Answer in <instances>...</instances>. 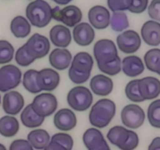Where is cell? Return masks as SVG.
<instances>
[{
  "instance_id": "5b68a950",
  "label": "cell",
  "mask_w": 160,
  "mask_h": 150,
  "mask_svg": "<svg viewBox=\"0 0 160 150\" xmlns=\"http://www.w3.org/2000/svg\"><path fill=\"white\" fill-rule=\"evenodd\" d=\"M31 104L34 112L42 117L52 115L56 110L58 106L56 97L48 92L36 95Z\"/></svg>"
},
{
  "instance_id": "277c9868",
  "label": "cell",
  "mask_w": 160,
  "mask_h": 150,
  "mask_svg": "<svg viewBox=\"0 0 160 150\" xmlns=\"http://www.w3.org/2000/svg\"><path fill=\"white\" fill-rule=\"evenodd\" d=\"M22 73L20 69L12 64L0 68V92H6L17 88L21 81Z\"/></svg>"
},
{
  "instance_id": "5bb4252c",
  "label": "cell",
  "mask_w": 160,
  "mask_h": 150,
  "mask_svg": "<svg viewBox=\"0 0 160 150\" xmlns=\"http://www.w3.org/2000/svg\"><path fill=\"white\" fill-rule=\"evenodd\" d=\"M24 106V99L20 93L16 91L6 92L3 96L2 108L5 112L9 115H17Z\"/></svg>"
},
{
  "instance_id": "7402d4cb",
  "label": "cell",
  "mask_w": 160,
  "mask_h": 150,
  "mask_svg": "<svg viewBox=\"0 0 160 150\" xmlns=\"http://www.w3.org/2000/svg\"><path fill=\"white\" fill-rule=\"evenodd\" d=\"M83 142L88 150H95L106 141L99 130L88 128L83 134Z\"/></svg>"
},
{
  "instance_id": "7c38bea8",
  "label": "cell",
  "mask_w": 160,
  "mask_h": 150,
  "mask_svg": "<svg viewBox=\"0 0 160 150\" xmlns=\"http://www.w3.org/2000/svg\"><path fill=\"white\" fill-rule=\"evenodd\" d=\"M88 16L91 25L96 29H105L109 25L111 17L110 12L105 6H93L90 9Z\"/></svg>"
},
{
  "instance_id": "c3c4849f",
  "label": "cell",
  "mask_w": 160,
  "mask_h": 150,
  "mask_svg": "<svg viewBox=\"0 0 160 150\" xmlns=\"http://www.w3.org/2000/svg\"><path fill=\"white\" fill-rule=\"evenodd\" d=\"M0 150H6V148L5 147V145H3L1 143H0Z\"/></svg>"
},
{
  "instance_id": "ac0fdd59",
  "label": "cell",
  "mask_w": 160,
  "mask_h": 150,
  "mask_svg": "<svg viewBox=\"0 0 160 150\" xmlns=\"http://www.w3.org/2000/svg\"><path fill=\"white\" fill-rule=\"evenodd\" d=\"M48 60L53 68L64 70L70 67L72 62V55L70 52L66 48H57L50 53Z\"/></svg>"
},
{
  "instance_id": "cb8c5ba5",
  "label": "cell",
  "mask_w": 160,
  "mask_h": 150,
  "mask_svg": "<svg viewBox=\"0 0 160 150\" xmlns=\"http://www.w3.org/2000/svg\"><path fill=\"white\" fill-rule=\"evenodd\" d=\"M31 25L28 20L22 16L14 17L10 23V31L17 38H23L29 35Z\"/></svg>"
},
{
  "instance_id": "ffe728a7",
  "label": "cell",
  "mask_w": 160,
  "mask_h": 150,
  "mask_svg": "<svg viewBox=\"0 0 160 150\" xmlns=\"http://www.w3.org/2000/svg\"><path fill=\"white\" fill-rule=\"evenodd\" d=\"M90 87L94 94L100 96H106L112 92L113 89V82L109 77L98 74L92 78Z\"/></svg>"
},
{
  "instance_id": "b9f144b4",
  "label": "cell",
  "mask_w": 160,
  "mask_h": 150,
  "mask_svg": "<svg viewBox=\"0 0 160 150\" xmlns=\"http://www.w3.org/2000/svg\"><path fill=\"white\" fill-rule=\"evenodd\" d=\"M148 13L150 18L155 21L160 22V0H152L148 7Z\"/></svg>"
},
{
  "instance_id": "44dd1931",
  "label": "cell",
  "mask_w": 160,
  "mask_h": 150,
  "mask_svg": "<svg viewBox=\"0 0 160 150\" xmlns=\"http://www.w3.org/2000/svg\"><path fill=\"white\" fill-rule=\"evenodd\" d=\"M121 70L127 76L134 78L143 73L145 65L140 57L129 56L125 57L121 62Z\"/></svg>"
},
{
  "instance_id": "ab89813d",
  "label": "cell",
  "mask_w": 160,
  "mask_h": 150,
  "mask_svg": "<svg viewBox=\"0 0 160 150\" xmlns=\"http://www.w3.org/2000/svg\"><path fill=\"white\" fill-rule=\"evenodd\" d=\"M139 144V138L136 132L129 130V134L126 142L120 148V150H134Z\"/></svg>"
},
{
  "instance_id": "83f0119b",
  "label": "cell",
  "mask_w": 160,
  "mask_h": 150,
  "mask_svg": "<svg viewBox=\"0 0 160 150\" xmlns=\"http://www.w3.org/2000/svg\"><path fill=\"white\" fill-rule=\"evenodd\" d=\"M129 134V130L122 126L112 127L107 133V138L115 146L119 148L126 142Z\"/></svg>"
},
{
  "instance_id": "f1b7e54d",
  "label": "cell",
  "mask_w": 160,
  "mask_h": 150,
  "mask_svg": "<svg viewBox=\"0 0 160 150\" xmlns=\"http://www.w3.org/2000/svg\"><path fill=\"white\" fill-rule=\"evenodd\" d=\"M145 66L152 72L160 75V49L152 48L144 56Z\"/></svg>"
},
{
  "instance_id": "e575fe53",
  "label": "cell",
  "mask_w": 160,
  "mask_h": 150,
  "mask_svg": "<svg viewBox=\"0 0 160 150\" xmlns=\"http://www.w3.org/2000/svg\"><path fill=\"white\" fill-rule=\"evenodd\" d=\"M14 48L8 41L0 40V64H6L13 58Z\"/></svg>"
},
{
  "instance_id": "1f68e13d",
  "label": "cell",
  "mask_w": 160,
  "mask_h": 150,
  "mask_svg": "<svg viewBox=\"0 0 160 150\" xmlns=\"http://www.w3.org/2000/svg\"><path fill=\"white\" fill-rule=\"evenodd\" d=\"M97 65L102 72L110 76H115L118 74L121 70V60L119 56L114 60L109 62H97Z\"/></svg>"
},
{
  "instance_id": "484cf974",
  "label": "cell",
  "mask_w": 160,
  "mask_h": 150,
  "mask_svg": "<svg viewBox=\"0 0 160 150\" xmlns=\"http://www.w3.org/2000/svg\"><path fill=\"white\" fill-rule=\"evenodd\" d=\"M20 119L22 123L29 128H34L41 126L45 120V117H41L34 112L31 104L28 105L23 109L20 115Z\"/></svg>"
},
{
  "instance_id": "f546056e",
  "label": "cell",
  "mask_w": 160,
  "mask_h": 150,
  "mask_svg": "<svg viewBox=\"0 0 160 150\" xmlns=\"http://www.w3.org/2000/svg\"><path fill=\"white\" fill-rule=\"evenodd\" d=\"M38 72L35 70H28L23 73V85L27 91L32 94L42 92L38 84Z\"/></svg>"
},
{
  "instance_id": "7bdbcfd3",
  "label": "cell",
  "mask_w": 160,
  "mask_h": 150,
  "mask_svg": "<svg viewBox=\"0 0 160 150\" xmlns=\"http://www.w3.org/2000/svg\"><path fill=\"white\" fill-rule=\"evenodd\" d=\"M9 150H34L28 140L17 139L11 143Z\"/></svg>"
},
{
  "instance_id": "74e56055",
  "label": "cell",
  "mask_w": 160,
  "mask_h": 150,
  "mask_svg": "<svg viewBox=\"0 0 160 150\" xmlns=\"http://www.w3.org/2000/svg\"><path fill=\"white\" fill-rule=\"evenodd\" d=\"M69 78L71 80L72 82L74 84H82L86 82L90 78L91 73H84V72L78 71L73 67H70L69 69Z\"/></svg>"
},
{
  "instance_id": "4dcf8cb0",
  "label": "cell",
  "mask_w": 160,
  "mask_h": 150,
  "mask_svg": "<svg viewBox=\"0 0 160 150\" xmlns=\"http://www.w3.org/2000/svg\"><path fill=\"white\" fill-rule=\"evenodd\" d=\"M109 25L114 31L121 32L124 31L129 27V20H128V16L123 11L114 12L112 17H110Z\"/></svg>"
},
{
  "instance_id": "603a6c76",
  "label": "cell",
  "mask_w": 160,
  "mask_h": 150,
  "mask_svg": "<svg viewBox=\"0 0 160 150\" xmlns=\"http://www.w3.org/2000/svg\"><path fill=\"white\" fill-rule=\"evenodd\" d=\"M28 141L33 148L43 150L51 141V137L44 129H35L28 134Z\"/></svg>"
},
{
  "instance_id": "4316f807",
  "label": "cell",
  "mask_w": 160,
  "mask_h": 150,
  "mask_svg": "<svg viewBox=\"0 0 160 150\" xmlns=\"http://www.w3.org/2000/svg\"><path fill=\"white\" fill-rule=\"evenodd\" d=\"M20 124L16 117L4 116L0 118V134L5 138H11L18 133Z\"/></svg>"
},
{
  "instance_id": "d590c367",
  "label": "cell",
  "mask_w": 160,
  "mask_h": 150,
  "mask_svg": "<svg viewBox=\"0 0 160 150\" xmlns=\"http://www.w3.org/2000/svg\"><path fill=\"white\" fill-rule=\"evenodd\" d=\"M15 59L17 64L21 67H28L31 65L35 59L28 52L24 45L17 49L15 55Z\"/></svg>"
},
{
  "instance_id": "d6a6232c",
  "label": "cell",
  "mask_w": 160,
  "mask_h": 150,
  "mask_svg": "<svg viewBox=\"0 0 160 150\" xmlns=\"http://www.w3.org/2000/svg\"><path fill=\"white\" fill-rule=\"evenodd\" d=\"M148 120L150 124L156 128H160V99L153 101L148 108Z\"/></svg>"
},
{
  "instance_id": "f6af8a7d",
  "label": "cell",
  "mask_w": 160,
  "mask_h": 150,
  "mask_svg": "<svg viewBox=\"0 0 160 150\" xmlns=\"http://www.w3.org/2000/svg\"><path fill=\"white\" fill-rule=\"evenodd\" d=\"M148 150H160V137H156L152 141Z\"/></svg>"
},
{
  "instance_id": "3957f363",
  "label": "cell",
  "mask_w": 160,
  "mask_h": 150,
  "mask_svg": "<svg viewBox=\"0 0 160 150\" xmlns=\"http://www.w3.org/2000/svg\"><path fill=\"white\" fill-rule=\"evenodd\" d=\"M67 103L76 111L82 112L87 110L92 106L93 96L91 91L84 86L73 88L67 94Z\"/></svg>"
},
{
  "instance_id": "681fc988",
  "label": "cell",
  "mask_w": 160,
  "mask_h": 150,
  "mask_svg": "<svg viewBox=\"0 0 160 150\" xmlns=\"http://www.w3.org/2000/svg\"><path fill=\"white\" fill-rule=\"evenodd\" d=\"M0 104H1V96H0Z\"/></svg>"
},
{
  "instance_id": "ba28073f",
  "label": "cell",
  "mask_w": 160,
  "mask_h": 150,
  "mask_svg": "<svg viewBox=\"0 0 160 150\" xmlns=\"http://www.w3.org/2000/svg\"><path fill=\"white\" fill-rule=\"evenodd\" d=\"M24 46L28 52L34 59H42L48 55L50 49V42L48 38L36 33L28 39Z\"/></svg>"
},
{
  "instance_id": "8d00e7d4",
  "label": "cell",
  "mask_w": 160,
  "mask_h": 150,
  "mask_svg": "<svg viewBox=\"0 0 160 150\" xmlns=\"http://www.w3.org/2000/svg\"><path fill=\"white\" fill-rule=\"evenodd\" d=\"M51 141L59 144L67 150H72L73 147V138L67 133H56L51 138Z\"/></svg>"
},
{
  "instance_id": "f907efd6",
  "label": "cell",
  "mask_w": 160,
  "mask_h": 150,
  "mask_svg": "<svg viewBox=\"0 0 160 150\" xmlns=\"http://www.w3.org/2000/svg\"><path fill=\"white\" fill-rule=\"evenodd\" d=\"M52 1H54V2H56V0H52Z\"/></svg>"
},
{
  "instance_id": "8fae6325",
  "label": "cell",
  "mask_w": 160,
  "mask_h": 150,
  "mask_svg": "<svg viewBox=\"0 0 160 150\" xmlns=\"http://www.w3.org/2000/svg\"><path fill=\"white\" fill-rule=\"evenodd\" d=\"M138 89L144 100H152L160 95V81L154 77L138 79Z\"/></svg>"
},
{
  "instance_id": "2e32d148",
  "label": "cell",
  "mask_w": 160,
  "mask_h": 150,
  "mask_svg": "<svg viewBox=\"0 0 160 150\" xmlns=\"http://www.w3.org/2000/svg\"><path fill=\"white\" fill-rule=\"evenodd\" d=\"M95 36V34L93 28L88 23H80L73 28V40L81 46L91 45L94 41Z\"/></svg>"
},
{
  "instance_id": "7a4b0ae2",
  "label": "cell",
  "mask_w": 160,
  "mask_h": 150,
  "mask_svg": "<svg viewBox=\"0 0 160 150\" xmlns=\"http://www.w3.org/2000/svg\"><path fill=\"white\" fill-rule=\"evenodd\" d=\"M52 9L50 5L45 0H34L27 6V18L33 26L45 28L52 19Z\"/></svg>"
},
{
  "instance_id": "9a60e30c",
  "label": "cell",
  "mask_w": 160,
  "mask_h": 150,
  "mask_svg": "<svg viewBox=\"0 0 160 150\" xmlns=\"http://www.w3.org/2000/svg\"><path fill=\"white\" fill-rule=\"evenodd\" d=\"M53 123L56 128L60 131H71L77 125L76 115L71 109L67 108L59 109L55 114Z\"/></svg>"
},
{
  "instance_id": "d4e9b609",
  "label": "cell",
  "mask_w": 160,
  "mask_h": 150,
  "mask_svg": "<svg viewBox=\"0 0 160 150\" xmlns=\"http://www.w3.org/2000/svg\"><path fill=\"white\" fill-rule=\"evenodd\" d=\"M94 60L92 56L86 52H81L73 56L71 62V67L78 71L91 73L93 67Z\"/></svg>"
},
{
  "instance_id": "60d3db41",
  "label": "cell",
  "mask_w": 160,
  "mask_h": 150,
  "mask_svg": "<svg viewBox=\"0 0 160 150\" xmlns=\"http://www.w3.org/2000/svg\"><path fill=\"white\" fill-rule=\"evenodd\" d=\"M148 4V0H131V6L128 10L132 13H142L147 9Z\"/></svg>"
},
{
  "instance_id": "6da1fadb",
  "label": "cell",
  "mask_w": 160,
  "mask_h": 150,
  "mask_svg": "<svg viewBox=\"0 0 160 150\" xmlns=\"http://www.w3.org/2000/svg\"><path fill=\"white\" fill-rule=\"evenodd\" d=\"M116 113V104L108 98L100 99L92 106L89 113L91 124L98 128L109 124Z\"/></svg>"
},
{
  "instance_id": "ee69618b",
  "label": "cell",
  "mask_w": 160,
  "mask_h": 150,
  "mask_svg": "<svg viewBox=\"0 0 160 150\" xmlns=\"http://www.w3.org/2000/svg\"><path fill=\"white\" fill-rule=\"evenodd\" d=\"M43 150H67L63 146H62L59 144L56 143L55 142L50 141L49 143L48 144L46 147Z\"/></svg>"
},
{
  "instance_id": "9c48e42d",
  "label": "cell",
  "mask_w": 160,
  "mask_h": 150,
  "mask_svg": "<svg viewBox=\"0 0 160 150\" xmlns=\"http://www.w3.org/2000/svg\"><path fill=\"white\" fill-rule=\"evenodd\" d=\"M93 52L97 62H109L119 56L115 43L109 39L98 40L94 45Z\"/></svg>"
},
{
  "instance_id": "e0dca14e",
  "label": "cell",
  "mask_w": 160,
  "mask_h": 150,
  "mask_svg": "<svg viewBox=\"0 0 160 150\" xmlns=\"http://www.w3.org/2000/svg\"><path fill=\"white\" fill-rule=\"evenodd\" d=\"M141 34L147 45L157 46L160 44V23L155 20L145 22L142 25Z\"/></svg>"
},
{
  "instance_id": "bcb514c9",
  "label": "cell",
  "mask_w": 160,
  "mask_h": 150,
  "mask_svg": "<svg viewBox=\"0 0 160 150\" xmlns=\"http://www.w3.org/2000/svg\"><path fill=\"white\" fill-rule=\"evenodd\" d=\"M95 150H111L110 148H109V145L107 144V142H104V143L102 144V145H101V146L99 147V148H98L97 149Z\"/></svg>"
},
{
  "instance_id": "d6986e66",
  "label": "cell",
  "mask_w": 160,
  "mask_h": 150,
  "mask_svg": "<svg viewBox=\"0 0 160 150\" xmlns=\"http://www.w3.org/2000/svg\"><path fill=\"white\" fill-rule=\"evenodd\" d=\"M49 37L53 45L59 48L68 46L72 39L71 33L69 28L61 24L55 25L51 28Z\"/></svg>"
},
{
  "instance_id": "836d02e7",
  "label": "cell",
  "mask_w": 160,
  "mask_h": 150,
  "mask_svg": "<svg viewBox=\"0 0 160 150\" xmlns=\"http://www.w3.org/2000/svg\"><path fill=\"white\" fill-rule=\"evenodd\" d=\"M125 94L128 99L134 102H141L145 100L143 99L138 89V79L132 80L128 83L125 88Z\"/></svg>"
},
{
  "instance_id": "52a82bcc",
  "label": "cell",
  "mask_w": 160,
  "mask_h": 150,
  "mask_svg": "<svg viewBox=\"0 0 160 150\" xmlns=\"http://www.w3.org/2000/svg\"><path fill=\"white\" fill-rule=\"evenodd\" d=\"M145 114L141 106L130 104L124 106L121 111V120L124 126L132 129H137L143 125Z\"/></svg>"
},
{
  "instance_id": "f35d334b",
  "label": "cell",
  "mask_w": 160,
  "mask_h": 150,
  "mask_svg": "<svg viewBox=\"0 0 160 150\" xmlns=\"http://www.w3.org/2000/svg\"><path fill=\"white\" fill-rule=\"evenodd\" d=\"M108 6L112 12L128 10L131 6V0H108Z\"/></svg>"
},
{
  "instance_id": "7dc6e473",
  "label": "cell",
  "mask_w": 160,
  "mask_h": 150,
  "mask_svg": "<svg viewBox=\"0 0 160 150\" xmlns=\"http://www.w3.org/2000/svg\"><path fill=\"white\" fill-rule=\"evenodd\" d=\"M72 0H56V2L59 5H67Z\"/></svg>"
},
{
  "instance_id": "4fadbf2b",
  "label": "cell",
  "mask_w": 160,
  "mask_h": 150,
  "mask_svg": "<svg viewBox=\"0 0 160 150\" xmlns=\"http://www.w3.org/2000/svg\"><path fill=\"white\" fill-rule=\"evenodd\" d=\"M59 81V74L53 69L45 68L38 72V84L42 91H53L58 87Z\"/></svg>"
},
{
  "instance_id": "8992f818",
  "label": "cell",
  "mask_w": 160,
  "mask_h": 150,
  "mask_svg": "<svg viewBox=\"0 0 160 150\" xmlns=\"http://www.w3.org/2000/svg\"><path fill=\"white\" fill-rule=\"evenodd\" d=\"M52 15L55 20L62 22L63 24L70 28L75 27L80 23L83 17L80 8L73 5L66 6L62 9H59V7L55 8L54 9H52Z\"/></svg>"
},
{
  "instance_id": "30bf717a",
  "label": "cell",
  "mask_w": 160,
  "mask_h": 150,
  "mask_svg": "<svg viewBox=\"0 0 160 150\" xmlns=\"http://www.w3.org/2000/svg\"><path fill=\"white\" fill-rule=\"evenodd\" d=\"M117 43L119 49L127 54L137 52L140 48L142 39L138 32L133 30L123 31L117 38Z\"/></svg>"
}]
</instances>
